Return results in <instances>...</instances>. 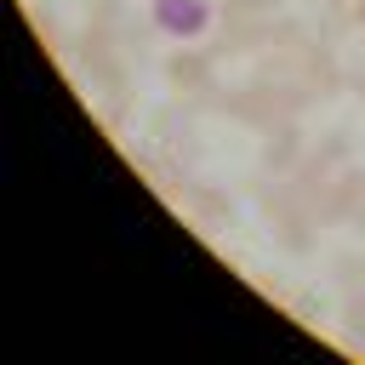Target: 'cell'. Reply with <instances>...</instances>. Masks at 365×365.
<instances>
[{
    "label": "cell",
    "mask_w": 365,
    "mask_h": 365,
    "mask_svg": "<svg viewBox=\"0 0 365 365\" xmlns=\"http://www.w3.org/2000/svg\"><path fill=\"white\" fill-rule=\"evenodd\" d=\"M211 17H217L211 0H154V29L171 40H200L211 29Z\"/></svg>",
    "instance_id": "obj_1"
}]
</instances>
